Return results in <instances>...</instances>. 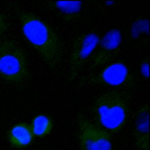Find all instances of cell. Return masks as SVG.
<instances>
[{"instance_id": "6da1fadb", "label": "cell", "mask_w": 150, "mask_h": 150, "mask_svg": "<svg viewBox=\"0 0 150 150\" xmlns=\"http://www.w3.org/2000/svg\"><path fill=\"white\" fill-rule=\"evenodd\" d=\"M17 17L28 43L52 70L62 64L64 56L62 42L55 29L36 14L18 10Z\"/></svg>"}, {"instance_id": "7a4b0ae2", "label": "cell", "mask_w": 150, "mask_h": 150, "mask_svg": "<svg viewBox=\"0 0 150 150\" xmlns=\"http://www.w3.org/2000/svg\"><path fill=\"white\" fill-rule=\"evenodd\" d=\"M92 112L97 125L109 133L121 131L127 120L129 105L126 94L110 90L100 94L95 100Z\"/></svg>"}, {"instance_id": "3957f363", "label": "cell", "mask_w": 150, "mask_h": 150, "mask_svg": "<svg viewBox=\"0 0 150 150\" xmlns=\"http://www.w3.org/2000/svg\"><path fill=\"white\" fill-rule=\"evenodd\" d=\"M29 76L24 50L12 40H0V77L9 83L21 84Z\"/></svg>"}, {"instance_id": "277c9868", "label": "cell", "mask_w": 150, "mask_h": 150, "mask_svg": "<svg viewBox=\"0 0 150 150\" xmlns=\"http://www.w3.org/2000/svg\"><path fill=\"white\" fill-rule=\"evenodd\" d=\"M83 80L89 84L108 87H132L135 84V77L126 64L121 60L107 64Z\"/></svg>"}, {"instance_id": "5b68a950", "label": "cell", "mask_w": 150, "mask_h": 150, "mask_svg": "<svg viewBox=\"0 0 150 150\" xmlns=\"http://www.w3.org/2000/svg\"><path fill=\"white\" fill-rule=\"evenodd\" d=\"M100 39L98 34L94 31L83 33L76 37L70 57L69 82H73L78 77L85 63L94 52Z\"/></svg>"}, {"instance_id": "8992f818", "label": "cell", "mask_w": 150, "mask_h": 150, "mask_svg": "<svg viewBox=\"0 0 150 150\" xmlns=\"http://www.w3.org/2000/svg\"><path fill=\"white\" fill-rule=\"evenodd\" d=\"M78 139L81 150H112L110 133L89 121L84 115L77 117Z\"/></svg>"}, {"instance_id": "52a82bcc", "label": "cell", "mask_w": 150, "mask_h": 150, "mask_svg": "<svg viewBox=\"0 0 150 150\" xmlns=\"http://www.w3.org/2000/svg\"><path fill=\"white\" fill-rule=\"evenodd\" d=\"M121 40L119 29H111L107 31L100 39L91 59L89 69L94 70L111 63L118 53Z\"/></svg>"}, {"instance_id": "ba28073f", "label": "cell", "mask_w": 150, "mask_h": 150, "mask_svg": "<svg viewBox=\"0 0 150 150\" xmlns=\"http://www.w3.org/2000/svg\"><path fill=\"white\" fill-rule=\"evenodd\" d=\"M149 106L148 103L141 105L134 117L133 133L137 150H149Z\"/></svg>"}, {"instance_id": "9c48e42d", "label": "cell", "mask_w": 150, "mask_h": 150, "mask_svg": "<svg viewBox=\"0 0 150 150\" xmlns=\"http://www.w3.org/2000/svg\"><path fill=\"white\" fill-rule=\"evenodd\" d=\"M48 8L67 23L80 20L83 9L81 1H53L47 4Z\"/></svg>"}, {"instance_id": "30bf717a", "label": "cell", "mask_w": 150, "mask_h": 150, "mask_svg": "<svg viewBox=\"0 0 150 150\" xmlns=\"http://www.w3.org/2000/svg\"><path fill=\"white\" fill-rule=\"evenodd\" d=\"M33 138L30 125L25 122L14 125L8 132V139L11 145L18 148L28 146L32 142Z\"/></svg>"}, {"instance_id": "8fae6325", "label": "cell", "mask_w": 150, "mask_h": 150, "mask_svg": "<svg viewBox=\"0 0 150 150\" xmlns=\"http://www.w3.org/2000/svg\"><path fill=\"white\" fill-rule=\"evenodd\" d=\"M34 137L42 138L49 135L53 128L52 118L43 114L35 116L29 125Z\"/></svg>"}, {"instance_id": "7c38bea8", "label": "cell", "mask_w": 150, "mask_h": 150, "mask_svg": "<svg viewBox=\"0 0 150 150\" xmlns=\"http://www.w3.org/2000/svg\"><path fill=\"white\" fill-rule=\"evenodd\" d=\"M9 27V23L7 16L4 13L0 12V36L8 30Z\"/></svg>"}, {"instance_id": "4fadbf2b", "label": "cell", "mask_w": 150, "mask_h": 150, "mask_svg": "<svg viewBox=\"0 0 150 150\" xmlns=\"http://www.w3.org/2000/svg\"><path fill=\"white\" fill-rule=\"evenodd\" d=\"M149 60L148 59H145L140 64L139 71L141 75L146 79H149Z\"/></svg>"}]
</instances>
